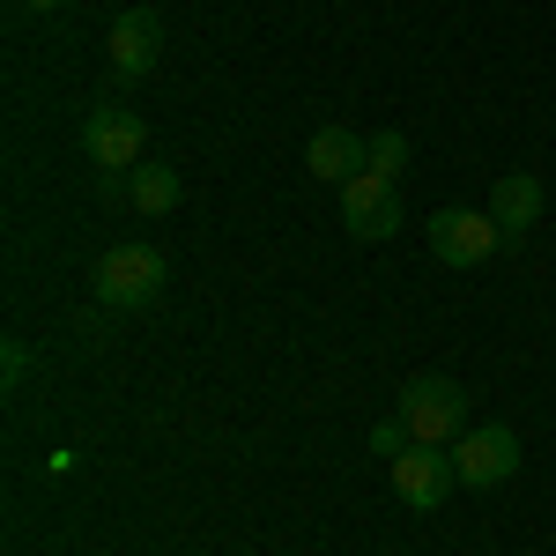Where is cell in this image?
Listing matches in <instances>:
<instances>
[{"label": "cell", "instance_id": "cell-1", "mask_svg": "<svg viewBox=\"0 0 556 556\" xmlns=\"http://www.w3.org/2000/svg\"><path fill=\"white\" fill-rule=\"evenodd\" d=\"M164 282H172L164 245L127 238V245H112V253L97 260V304H104V312H141V304L164 298Z\"/></svg>", "mask_w": 556, "mask_h": 556}, {"label": "cell", "instance_id": "cell-2", "mask_svg": "<svg viewBox=\"0 0 556 556\" xmlns=\"http://www.w3.org/2000/svg\"><path fill=\"white\" fill-rule=\"evenodd\" d=\"M401 430H408V445H453V438H468V393L460 379H424L401 386Z\"/></svg>", "mask_w": 556, "mask_h": 556}, {"label": "cell", "instance_id": "cell-3", "mask_svg": "<svg viewBox=\"0 0 556 556\" xmlns=\"http://www.w3.org/2000/svg\"><path fill=\"white\" fill-rule=\"evenodd\" d=\"M83 149H89V164L104 172V186L112 178H134L141 172V149H149V119L127 112V104H97L83 119Z\"/></svg>", "mask_w": 556, "mask_h": 556}, {"label": "cell", "instance_id": "cell-4", "mask_svg": "<svg viewBox=\"0 0 556 556\" xmlns=\"http://www.w3.org/2000/svg\"><path fill=\"white\" fill-rule=\"evenodd\" d=\"M424 238H430V260L438 267H482V260L505 245V230L490 223V208H438L424 223Z\"/></svg>", "mask_w": 556, "mask_h": 556}, {"label": "cell", "instance_id": "cell-5", "mask_svg": "<svg viewBox=\"0 0 556 556\" xmlns=\"http://www.w3.org/2000/svg\"><path fill=\"white\" fill-rule=\"evenodd\" d=\"M386 475H393V497H401L408 513H438V505L453 497V482H460V468H453L445 445H401V453L386 460Z\"/></svg>", "mask_w": 556, "mask_h": 556}, {"label": "cell", "instance_id": "cell-6", "mask_svg": "<svg viewBox=\"0 0 556 556\" xmlns=\"http://www.w3.org/2000/svg\"><path fill=\"white\" fill-rule=\"evenodd\" d=\"M453 468H460V490H497L519 475V430L513 424H475L460 445H453Z\"/></svg>", "mask_w": 556, "mask_h": 556}, {"label": "cell", "instance_id": "cell-7", "mask_svg": "<svg viewBox=\"0 0 556 556\" xmlns=\"http://www.w3.org/2000/svg\"><path fill=\"white\" fill-rule=\"evenodd\" d=\"M342 230L356 238V245H379V238H393L401 230V186L379 172H356L342 186Z\"/></svg>", "mask_w": 556, "mask_h": 556}, {"label": "cell", "instance_id": "cell-8", "mask_svg": "<svg viewBox=\"0 0 556 556\" xmlns=\"http://www.w3.org/2000/svg\"><path fill=\"white\" fill-rule=\"evenodd\" d=\"M104 60H112L119 83H141V75L164 60V15H156V8H127V15L112 23V38H104Z\"/></svg>", "mask_w": 556, "mask_h": 556}, {"label": "cell", "instance_id": "cell-9", "mask_svg": "<svg viewBox=\"0 0 556 556\" xmlns=\"http://www.w3.org/2000/svg\"><path fill=\"white\" fill-rule=\"evenodd\" d=\"M364 164H371V141H364L356 127H342V119H334V127H319L312 141H304V172L319 178V186H349Z\"/></svg>", "mask_w": 556, "mask_h": 556}, {"label": "cell", "instance_id": "cell-10", "mask_svg": "<svg viewBox=\"0 0 556 556\" xmlns=\"http://www.w3.org/2000/svg\"><path fill=\"white\" fill-rule=\"evenodd\" d=\"M490 223L505 230V238H527L534 223H542V178L534 172H505L490 186Z\"/></svg>", "mask_w": 556, "mask_h": 556}, {"label": "cell", "instance_id": "cell-11", "mask_svg": "<svg viewBox=\"0 0 556 556\" xmlns=\"http://www.w3.org/2000/svg\"><path fill=\"white\" fill-rule=\"evenodd\" d=\"M178 193H186V186H178L172 164H141V172L127 178V201H134L141 215H172V208H178Z\"/></svg>", "mask_w": 556, "mask_h": 556}, {"label": "cell", "instance_id": "cell-12", "mask_svg": "<svg viewBox=\"0 0 556 556\" xmlns=\"http://www.w3.org/2000/svg\"><path fill=\"white\" fill-rule=\"evenodd\" d=\"M364 172H379V178H393V186H401V172H408V141H401V127L371 134V164H364Z\"/></svg>", "mask_w": 556, "mask_h": 556}, {"label": "cell", "instance_id": "cell-13", "mask_svg": "<svg viewBox=\"0 0 556 556\" xmlns=\"http://www.w3.org/2000/svg\"><path fill=\"white\" fill-rule=\"evenodd\" d=\"M23 371H30V349H23V342H8V349H0V379H8V393L23 386Z\"/></svg>", "mask_w": 556, "mask_h": 556}, {"label": "cell", "instance_id": "cell-14", "mask_svg": "<svg viewBox=\"0 0 556 556\" xmlns=\"http://www.w3.org/2000/svg\"><path fill=\"white\" fill-rule=\"evenodd\" d=\"M401 438H408L401 424H379V430H371V453H386V460H393V453H401Z\"/></svg>", "mask_w": 556, "mask_h": 556}, {"label": "cell", "instance_id": "cell-15", "mask_svg": "<svg viewBox=\"0 0 556 556\" xmlns=\"http://www.w3.org/2000/svg\"><path fill=\"white\" fill-rule=\"evenodd\" d=\"M23 8H38V15H52V8H67V0H23Z\"/></svg>", "mask_w": 556, "mask_h": 556}]
</instances>
